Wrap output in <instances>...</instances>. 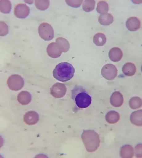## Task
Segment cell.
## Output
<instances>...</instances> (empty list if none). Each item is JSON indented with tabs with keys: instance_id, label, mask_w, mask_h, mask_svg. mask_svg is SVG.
Returning <instances> with one entry per match:
<instances>
[{
	"instance_id": "277c9868",
	"label": "cell",
	"mask_w": 142,
	"mask_h": 158,
	"mask_svg": "<svg viewBox=\"0 0 142 158\" xmlns=\"http://www.w3.org/2000/svg\"><path fill=\"white\" fill-rule=\"evenodd\" d=\"M38 33L45 41L52 40L54 36V31L52 27L46 23H43L40 25L38 28Z\"/></svg>"
},
{
	"instance_id": "44dd1931",
	"label": "cell",
	"mask_w": 142,
	"mask_h": 158,
	"mask_svg": "<svg viewBox=\"0 0 142 158\" xmlns=\"http://www.w3.org/2000/svg\"><path fill=\"white\" fill-rule=\"evenodd\" d=\"M56 43L60 46L62 52H67L70 48V44L66 39L63 37L57 38L56 40Z\"/></svg>"
},
{
	"instance_id": "603a6c76",
	"label": "cell",
	"mask_w": 142,
	"mask_h": 158,
	"mask_svg": "<svg viewBox=\"0 0 142 158\" xmlns=\"http://www.w3.org/2000/svg\"><path fill=\"white\" fill-rule=\"evenodd\" d=\"M129 106L133 110H137L140 108L142 105V101L138 97H133L129 101Z\"/></svg>"
},
{
	"instance_id": "ac0fdd59",
	"label": "cell",
	"mask_w": 142,
	"mask_h": 158,
	"mask_svg": "<svg viewBox=\"0 0 142 158\" xmlns=\"http://www.w3.org/2000/svg\"><path fill=\"white\" fill-rule=\"evenodd\" d=\"M119 114L114 111H111L106 114V121L110 124H114L117 123L120 120Z\"/></svg>"
},
{
	"instance_id": "83f0119b",
	"label": "cell",
	"mask_w": 142,
	"mask_h": 158,
	"mask_svg": "<svg viewBox=\"0 0 142 158\" xmlns=\"http://www.w3.org/2000/svg\"><path fill=\"white\" fill-rule=\"evenodd\" d=\"M142 144H139L135 148L136 156L138 158L142 157Z\"/></svg>"
},
{
	"instance_id": "d6986e66",
	"label": "cell",
	"mask_w": 142,
	"mask_h": 158,
	"mask_svg": "<svg viewBox=\"0 0 142 158\" xmlns=\"http://www.w3.org/2000/svg\"><path fill=\"white\" fill-rule=\"evenodd\" d=\"M98 21L99 23L104 26H108L111 24L114 21V18L112 15L109 14L101 15Z\"/></svg>"
},
{
	"instance_id": "30bf717a",
	"label": "cell",
	"mask_w": 142,
	"mask_h": 158,
	"mask_svg": "<svg viewBox=\"0 0 142 158\" xmlns=\"http://www.w3.org/2000/svg\"><path fill=\"white\" fill-rule=\"evenodd\" d=\"M39 115L36 112L29 111L26 113L23 116V121L29 125H34L39 121Z\"/></svg>"
},
{
	"instance_id": "8fae6325",
	"label": "cell",
	"mask_w": 142,
	"mask_h": 158,
	"mask_svg": "<svg viewBox=\"0 0 142 158\" xmlns=\"http://www.w3.org/2000/svg\"><path fill=\"white\" fill-rule=\"evenodd\" d=\"M126 26L129 31H136L140 28V21L137 17H130L126 21Z\"/></svg>"
},
{
	"instance_id": "cb8c5ba5",
	"label": "cell",
	"mask_w": 142,
	"mask_h": 158,
	"mask_svg": "<svg viewBox=\"0 0 142 158\" xmlns=\"http://www.w3.org/2000/svg\"><path fill=\"white\" fill-rule=\"evenodd\" d=\"M95 4L94 1H85L82 4L83 9L85 12H91L94 9Z\"/></svg>"
},
{
	"instance_id": "5bb4252c",
	"label": "cell",
	"mask_w": 142,
	"mask_h": 158,
	"mask_svg": "<svg viewBox=\"0 0 142 158\" xmlns=\"http://www.w3.org/2000/svg\"><path fill=\"white\" fill-rule=\"evenodd\" d=\"M17 99L19 102L22 105H27L31 102L32 96L29 92L23 91L19 94Z\"/></svg>"
},
{
	"instance_id": "d4e9b609",
	"label": "cell",
	"mask_w": 142,
	"mask_h": 158,
	"mask_svg": "<svg viewBox=\"0 0 142 158\" xmlns=\"http://www.w3.org/2000/svg\"><path fill=\"white\" fill-rule=\"evenodd\" d=\"M11 4L9 1H1V11L4 14H9L11 10Z\"/></svg>"
},
{
	"instance_id": "7a4b0ae2",
	"label": "cell",
	"mask_w": 142,
	"mask_h": 158,
	"mask_svg": "<svg viewBox=\"0 0 142 158\" xmlns=\"http://www.w3.org/2000/svg\"><path fill=\"white\" fill-rule=\"evenodd\" d=\"M74 73V68L71 64L62 62L56 66L53 72V76L59 81L66 82L71 80Z\"/></svg>"
},
{
	"instance_id": "ba28073f",
	"label": "cell",
	"mask_w": 142,
	"mask_h": 158,
	"mask_svg": "<svg viewBox=\"0 0 142 158\" xmlns=\"http://www.w3.org/2000/svg\"><path fill=\"white\" fill-rule=\"evenodd\" d=\"M30 13V9L27 5L19 3L15 6L14 10L15 15L19 19L27 18Z\"/></svg>"
},
{
	"instance_id": "e0dca14e",
	"label": "cell",
	"mask_w": 142,
	"mask_h": 158,
	"mask_svg": "<svg viewBox=\"0 0 142 158\" xmlns=\"http://www.w3.org/2000/svg\"><path fill=\"white\" fill-rule=\"evenodd\" d=\"M120 155L122 158H132L134 155L133 148L130 145H125L121 149Z\"/></svg>"
},
{
	"instance_id": "9c48e42d",
	"label": "cell",
	"mask_w": 142,
	"mask_h": 158,
	"mask_svg": "<svg viewBox=\"0 0 142 158\" xmlns=\"http://www.w3.org/2000/svg\"><path fill=\"white\" fill-rule=\"evenodd\" d=\"M47 51L48 55L51 57L56 58L61 55L62 51L56 43H52L48 45Z\"/></svg>"
},
{
	"instance_id": "7c38bea8",
	"label": "cell",
	"mask_w": 142,
	"mask_h": 158,
	"mask_svg": "<svg viewBox=\"0 0 142 158\" xmlns=\"http://www.w3.org/2000/svg\"><path fill=\"white\" fill-rule=\"evenodd\" d=\"M124 102L123 95L119 91H115L112 94L110 98V103L115 107H121Z\"/></svg>"
},
{
	"instance_id": "8992f818",
	"label": "cell",
	"mask_w": 142,
	"mask_h": 158,
	"mask_svg": "<svg viewBox=\"0 0 142 158\" xmlns=\"http://www.w3.org/2000/svg\"><path fill=\"white\" fill-rule=\"evenodd\" d=\"M118 70L115 65L111 64H106L101 70L102 76L106 80H113L117 77Z\"/></svg>"
},
{
	"instance_id": "3957f363",
	"label": "cell",
	"mask_w": 142,
	"mask_h": 158,
	"mask_svg": "<svg viewBox=\"0 0 142 158\" xmlns=\"http://www.w3.org/2000/svg\"><path fill=\"white\" fill-rule=\"evenodd\" d=\"M81 138L88 152H94L99 147L100 141L99 136L93 130L84 131L82 134Z\"/></svg>"
},
{
	"instance_id": "5b68a950",
	"label": "cell",
	"mask_w": 142,
	"mask_h": 158,
	"mask_svg": "<svg viewBox=\"0 0 142 158\" xmlns=\"http://www.w3.org/2000/svg\"><path fill=\"white\" fill-rule=\"evenodd\" d=\"M7 84L10 89L18 91L23 87L24 81L21 76L18 74H14L11 76L8 79Z\"/></svg>"
},
{
	"instance_id": "9a60e30c",
	"label": "cell",
	"mask_w": 142,
	"mask_h": 158,
	"mask_svg": "<svg viewBox=\"0 0 142 158\" xmlns=\"http://www.w3.org/2000/svg\"><path fill=\"white\" fill-rule=\"evenodd\" d=\"M122 71L125 75L132 76L135 74L136 71V68L133 63L127 62L123 66Z\"/></svg>"
},
{
	"instance_id": "2e32d148",
	"label": "cell",
	"mask_w": 142,
	"mask_h": 158,
	"mask_svg": "<svg viewBox=\"0 0 142 158\" xmlns=\"http://www.w3.org/2000/svg\"><path fill=\"white\" fill-rule=\"evenodd\" d=\"M130 120L132 123L137 126H142V110L133 112L131 116Z\"/></svg>"
},
{
	"instance_id": "7402d4cb",
	"label": "cell",
	"mask_w": 142,
	"mask_h": 158,
	"mask_svg": "<svg viewBox=\"0 0 142 158\" xmlns=\"http://www.w3.org/2000/svg\"><path fill=\"white\" fill-rule=\"evenodd\" d=\"M109 9V5L105 1H100L97 4L96 10L99 14L101 15L107 14Z\"/></svg>"
},
{
	"instance_id": "ffe728a7",
	"label": "cell",
	"mask_w": 142,
	"mask_h": 158,
	"mask_svg": "<svg viewBox=\"0 0 142 158\" xmlns=\"http://www.w3.org/2000/svg\"><path fill=\"white\" fill-rule=\"evenodd\" d=\"M93 42L97 46H104L106 42V37L104 34L98 33L93 37Z\"/></svg>"
},
{
	"instance_id": "4316f807",
	"label": "cell",
	"mask_w": 142,
	"mask_h": 158,
	"mask_svg": "<svg viewBox=\"0 0 142 158\" xmlns=\"http://www.w3.org/2000/svg\"><path fill=\"white\" fill-rule=\"evenodd\" d=\"M67 4L73 8H78L80 6L83 2V1H66Z\"/></svg>"
},
{
	"instance_id": "4fadbf2b",
	"label": "cell",
	"mask_w": 142,
	"mask_h": 158,
	"mask_svg": "<svg viewBox=\"0 0 142 158\" xmlns=\"http://www.w3.org/2000/svg\"><path fill=\"white\" fill-rule=\"evenodd\" d=\"M123 56V52L121 49L118 47L113 48L109 52V58L114 62L120 61L122 59Z\"/></svg>"
},
{
	"instance_id": "52a82bcc",
	"label": "cell",
	"mask_w": 142,
	"mask_h": 158,
	"mask_svg": "<svg viewBox=\"0 0 142 158\" xmlns=\"http://www.w3.org/2000/svg\"><path fill=\"white\" fill-rule=\"evenodd\" d=\"M67 91V88L65 85L60 83H57L51 88L50 94L55 98H61L65 95Z\"/></svg>"
},
{
	"instance_id": "484cf974",
	"label": "cell",
	"mask_w": 142,
	"mask_h": 158,
	"mask_svg": "<svg viewBox=\"0 0 142 158\" xmlns=\"http://www.w3.org/2000/svg\"><path fill=\"white\" fill-rule=\"evenodd\" d=\"M50 4L49 1H35V5L37 9L44 10L49 7Z\"/></svg>"
},
{
	"instance_id": "6da1fadb",
	"label": "cell",
	"mask_w": 142,
	"mask_h": 158,
	"mask_svg": "<svg viewBox=\"0 0 142 158\" xmlns=\"http://www.w3.org/2000/svg\"><path fill=\"white\" fill-rule=\"evenodd\" d=\"M71 92L72 98L77 107L85 109L91 105L92 98L83 86L76 85Z\"/></svg>"
}]
</instances>
